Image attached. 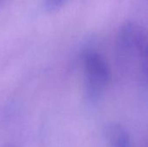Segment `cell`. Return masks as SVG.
Returning <instances> with one entry per match:
<instances>
[{
  "label": "cell",
  "mask_w": 148,
  "mask_h": 147,
  "mask_svg": "<svg viewBox=\"0 0 148 147\" xmlns=\"http://www.w3.org/2000/svg\"><path fill=\"white\" fill-rule=\"evenodd\" d=\"M117 56L126 71L132 70L135 64L140 75L147 76V36L139 23L127 22L119 29L116 40Z\"/></svg>",
  "instance_id": "obj_1"
},
{
  "label": "cell",
  "mask_w": 148,
  "mask_h": 147,
  "mask_svg": "<svg viewBox=\"0 0 148 147\" xmlns=\"http://www.w3.org/2000/svg\"><path fill=\"white\" fill-rule=\"evenodd\" d=\"M83 69L86 78L87 97L90 101L95 102L99 99L110 81V68L98 52L88 50L83 55Z\"/></svg>",
  "instance_id": "obj_2"
},
{
  "label": "cell",
  "mask_w": 148,
  "mask_h": 147,
  "mask_svg": "<svg viewBox=\"0 0 148 147\" xmlns=\"http://www.w3.org/2000/svg\"><path fill=\"white\" fill-rule=\"evenodd\" d=\"M105 135L112 147H131L127 131L120 124L111 123L106 126Z\"/></svg>",
  "instance_id": "obj_3"
},
{
  "label": "cell",
  "mask_w": 148,
  "mask_h": 147,
  "mask_svg": "<svg viewBox=\"0 0 148 147\" xmlns=\"http://www.w3.org/2000/svg\"><path fill=\"white\" fill-rule=\"evenodd\" d=\"M69 0H45L44 5L48 10H56L66 3Z\"/></svg>",
  "instance_id": "obj_4"
},
{
  "label": "cell",
  "mask_w": 148,
  "mask_h": 147,
  "mask_svg": "<svg viewBox=\"0 0 148 147\" xmlns=\"http://www.w3.org/2000/svg\"><path fill=\"white\" fill-rule=\"evenodd\" d=\"M1 147H16V146H13V145H11V144H6V145L2 146Z\"/></svg>",
  "instance_id": "obj_5"
},
{
  "label": "cell",
  "mask_w": 148,
  "mask_h": 147,
  "mask_svg": "<svg viewBox=\"0 0 148 147\" xmlns=\"http://www.w3.org/2000/svg\"><path fill=\"white\" fill-rule=\"evenodd\" d=\"M0 1H1V0H0Z\"/></svg>",
  "instance_id": "obj_6"
}]
</instances>
